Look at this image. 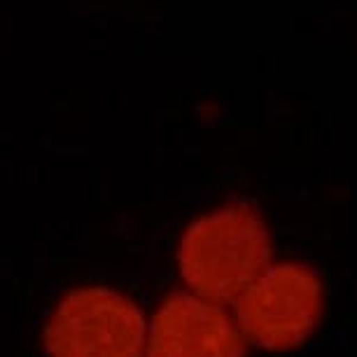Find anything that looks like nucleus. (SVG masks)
<instances>
[{"instance_id": "4", "label": "nucleus", "mask_w": 357, "mask_h": 357, "mask_svg": "<svg viewBox=\"0 0 357 357\" xmlns=\"http://www.w3.org/2000/svg\"><path fill=\"white\" fill-rule=\"evenodd\" d=\"M248 348L231 306L183 287L147 313L143 357H248Z\"/></svg>"}, {"instance_id": "2", "label": "nucleus", "mask_w": 357, "mask_h": 357, "mask_svg": "<svg viewBox=\"0 0 357 357\" xmlns=\"http://www.w3.org/2000/svg\"><path fill=\"white\" fill-rule=\"evenodd\" d=\"M248 346L289 353L318 332L327 311V287L318 268L299 259H273L231 304Z\"/></svg>"}, {"instance_id": "3", "label": "nucleus", "mask_w": 357, "mask_h": 357, "mask_svg": "<svg viewBox=\"0 0 357 357\" xmlns=\"http://www.w3.org/2000/svg\"><path fill=\"white\" fill-rule=\"evenodd\" d=\"M147 313L131 294L110 285L70 287L43 325L47 357H143Z\"/></svg>"}, {"instance_id": "1", "label": "nucleus", "mask_w": 357, "mask_h": 357, "mask_svg": "<svg viewBox=\"0 0 357 357\" xmlns=\"http://www.w3.org/2000/svg\"><path fill=\"white\" fill-rule=\"evenodd\" d=\"M273 261V234L257 206L227 201L183 229L175 264L183 289L231 306Z\"/></svg>"}]
</instances>
